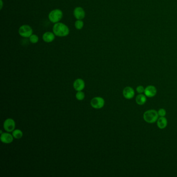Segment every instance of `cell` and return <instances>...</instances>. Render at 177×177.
Here are the masks:
<instances>
[{"label": "cell", "mask_w": 177, "mask_h": 177, "mask_svg": "<svg viewBox=\"0 0 177 177\" xmlns=\"http://www.w3.org/2000/svg\"><path fill=\"white\" fill-rule=\"evenodd\" d=\"M76 98L78 100H83L85 98V94L83 91H78L76 94Z\"/></svg>", "instance_id": "obj_16"}, {"label": "cell", "mask_w": 177, "mask_h": 177, "mask_svg": "<svg viewBox=\"0 0 177 177\" xmlns=\"http://www.w3.org/2000/svg\"><path fill=\"white\" fill-rule=\"evenodd\" d=\"M157 125L159 129H164L167 126V120L166 118L164 117H160L157 120Z\"/></svg>", "instance_id": "obj_12"}, {"label": "cell", "mask_w": 177, "mask_h": 177, "mask_svg": "<svg viewBox=\"0 0 177 177\" xmlns=\"http://www.w3.org/2000/svg\"><path fill=\"white\" fill-rule=\"evenodd\" d=\"M54 33L50 32H47L45 33L43 35V39L45 42L47 43L52 42L55 39V35Z\"/></svg>", "instance_id": "obj_13"}, {"label": "cell", "mask_w": 177, "mask_h": 177, "mask_svg": "<svg viewBox=\"0 0 177 177\" xmlns=\"http://www.w3.org/2000/svg\"><path fill=\"white\" fill-rule=\"evenodd\" d=\"M74 16L78 20H82L85 17V13L83 8L81 7H77L74 10Z\"/></svg>", "instance_id": "obj_10"}, {"label": "cell", "mask_w": 177, "mask_h": 177, "mask_svg": "<svg viewBox=\"0 0 177 177\" xmlns=\"http://www.w3.org/2000/svg\"><path fill=\"white\" fill-rule=\"evenodd\" d=\"M135 101L139 105H143L144 104L146 101V95H144L142 94L138 95V96L136 97Z\"/></svg>", "instance_id": "obj_14"}, {"label": "cell", "mask_w": 177, "mask_h": 177, "mask_svg": "<svg viewBox=\"0 0 177 177\" xmlns=\"http://www.w3.org/2000/svg\"><path fill=\"white\" fill-rule=\"evenodd\" d=\"M123 95L126 99H131L135 96V91L130 87H126L123 91Z\"/></svg>", "instance_id": "obj_7"}, {"label": "cell", "mask_w": 177, "mask_h": 177, "mask_svg": "<svg viewBox=\"0 0 177 177\" xmlns=\"http://www.w3.org/2000/svg\"><path fill=\"white\" fill-rule=\"evenodd\" d=\"M84 26V23L81 20H78L75 22V27L78 30H80L83 28Z\"/></svg>", "instance_id": "obj_17"}, {"label": "cell", "mask_w": 177, "mask_h": 177, "mask_svg": "<svg viewBox=\"0 0 177 177\" xmlns=\"http://www.w3.org/2000/svg\"><path fill=\"white\" fill-rule=\"evenodd\" d=\"M144 90L145 89L142 86H138L136 88V91L139 94H142L144 92Z\"/></svg>", "instance_id": "obj_20"}, {"label": "cell", "mask_w": 177, "mask_h": 177, "mask_svg": "<svg viewBox=\"0 0 177 177\" xmlns=\"http://www.w3.org/2000/svg\"><path fill=\"white\" fill-rule=\"evenodd\" d=\"M1 8H2V6H3V3H2V0H1Z\"/></svg>", "instance_id": "obj_21"}, {"label": "cell", "mask_w": 177, "mask_h": 177, "mask_svg": "<svg viewBox=\"0 0 177 177\" xmlns=\"http://www.w3.org/2000/svg\"><path fill=\"white\" fill-rule=\"evenodd\" d=\"M29 37H30V41L32 43H33V44L37 43L39 41V37L35 34H32Z\"/></svg>", "instance_id": "obj_18"}, {"label": "cell", "mask_w": 177, "mask_h": 177, "mask_svg": "<svg viewBox=\"0 0 177 177\" xmlns=\"http://www.w3.org/2000/svg\"><path fill=\"white\" fill-rule=\"evenodd\" d=\"M15 122L12 118L6 119L3 124V127L4 129L7 132L13 131L15 128Z\"/></svg>", "instance_id": "obj_6"}, {"label": "cell", "mask_w": 177, "mask_h": 177, "mask_svg": "<svg viewBox=\"0 0 177 177\" xmlns=\"http://www.w3.org/2000/svg\"><path fill=\"white\" fill-rule=\"evenodd\" d=\"M13 136L7 133H3L1 135V141L4 143L9 144L13 141Z\"/></svg>", "instance_id": "obj_11"}, {"label": "cell", "mask_w": 177, "mask_h": 177, "mask_svg": "<svg viewBox=\"0 0 177 177\" xmlns=\"http://www.w3.org/2000/svg\"><path fill=\"white\" fill-rule=\"evenodd\" d=\"M12 135L13 136L14 138L17 139H19L22 137L23 133L20 129H15L13 131Z\"/></svg>", "instance_id": "obj_15"}, {"label": "cell", "mask_w": 177, "mask_h": 177, "mask_svg": "<svg viewBox=\"0 0 177 177\" xmlns=\"http://www.w3.org/2000/svg\"><path fill=\"white\" fill-rule=\"evenodd\" d=\"M19 33L21 37H29L33 33V30L31 27L28 25H23L19 29Z\"/></svg>", "instance_id": "obj_4"}, {"label": "cell", "mask_w": 177, "mask_h": 177, "mask_svg": "<svg viewBox=\"0 0 177 177\" xmlns=\"http://www.w3.org/2000/svg\"><path fill=\"white\" fill-rule=\"evenodd\" d=\"M157 112L160 117H164L166 114V111L164 109H160Z\"/></svg>", "instance_id": "obj_19"}, {"label": "cell", "mask_w": 177, "mask_h": 177, "mask_svg": "<svg viewBox=\"0 0 177 177\" xmlns=\"http://www.w3.org/2000/svg\"><path fill=\"white\" fill-rule=\"evenodd\" d=\"M53 32L58 37H65L69 33V29L65 24L57 22L53 27Z\"/></svg>", "instance_id": "obj_1"}, {"label": "cell", "mask_w": 177, "mask_h": 177, "mask_svg": "<svg viewBox=\"0 0 177 177\" xmlns=\"http://www.w3.org/2000/svg\"><path fill=\"white\" fill-rule=\"evenodd\" d=\"M63 14L62 11L60 10H55L50 12L48 15V18L50 21L53 23H57L63 17Z\"/></svg>", "instance_id": "obj_3"}, {"label": "cell", "mask_w": 177, "mask_h": 177, "mask_svg": "<svg viewBox=\"0 0 177 177\" xmlns=\"http://www.w3.org/2000/svg\"><path fill=\"white\" fill-rule=\"evenodd\" d=\"M158 112L155 110H149L146 111L143 114V119L146 122L150 124L154 123L159 118Z\"/></svg>", "instance_id": "obj_2"}, {"label": "cell", "mask_w": 177, "mask_h": 177, "mask_svg": "<svg viewBox=\"0 0 177 177\" xmlns=\"http://www.w3.org/2000/svg\"><path fill=\"white\" fill-rule=\"evenodd\" d=\"M91 107L96 109L103 108L104 105V100L100 97H96L93 98L91 101Z\"/></svg>", "instance_id": "obj_5"}, {"label": "cell", "mask_w": 177, "mask_h": 177, "mask_svg": "<svg viewBox=\"0 0 177 177\" xmlns=\"http://www.w3.org/2000/svg\"><path fill=\"white\" fill-rule=\"evenodd\" d=\"M85 82L81 78H78L73 83V87L76 91H82L85 88Z\"/></svg>", "instance_id": "obj_9"}, {"label": "cell", "mask_w": 177, "mask_h": 177, "mask_svg": "<svg viewBox=\"0 0 177 177\" xmlns=\"http://www.w3.org/2000/svg\"><path fill=\"white\" fill-rule=\"evenodd\" d=\"M144 94L146 96L151 98L153 97L156 95L157 93V89L155 86L149 85L146 87L144 90Z\"/></svg>", "instance_id": "obj_8"}]
</instances>
